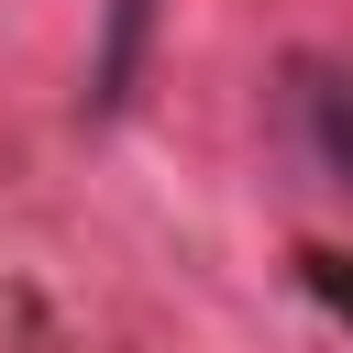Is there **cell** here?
Wrapping results in <instances>:
<instances>
[{
  "instance_id": "1",
  "label": "cell",
  "mask_w": 353,
  "mask_h": 353,
  "mask_svg": "<svg viewBox=\"0 0 353 353\" xmlns=\"http://www.w3.org/2000/svg\"><path fill=\"white\" fill-rule=\"evenodd\" d=\"M143 22H154V0H110V44H99V110H121V99H132V66H143Z\"/></svg>"
}]
</instances>
